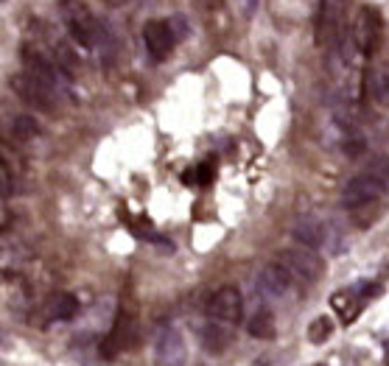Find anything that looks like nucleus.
<instances>
[{"label": "nucleus", "mask_w": 389, "mask_h": 366, "mask_svg": "<svg viewBox=\"0 0 389 366\" xmlns=\"http://www.w3.org/2000/svg\"><path fill=\"white\" fill-rule=\"evenodd\" d=\"M244 6H246V12H252L257 6V0H244Z\"/></svg>", "instance_id": "nucleus-27"}, {"label": "nucleus", "mask_w": 389, "mask_h": 366, "mask_svg": "<svg viewBox=\"0 0 389 366\" xmlns=\"http://www.w3.org/2000/svg\"><path fill=\"white\" fill-rule=\"evenodd\" d=\"M353 37H356V48H359L361 56H372L378 51L381 37H383V20H381V12L375 6H364L359 12Z\"/></svg>", "instance_id": "nucleus-5"}, {"label": "nucleus", "mask_w": 389, "mask_h": 366, "mask_svg": "<svg viewBox=\"0 0 389 366\" xmlns=\"http://www.w3.org/2000/svg\"><path fill=\"white\" fill-rule=\"evenodd\" d=\"M334 118H336V123H339L347 134H359V115H356V109H353L350 104L334 101Z\"/></svg>", "instance_id": "nucleus-20"}, {"label": "nucleus", "mask_w": 389, "mask_h": 366, "mask_svg": "<svg viewBox=\"0 0 389 366\" xmlns=\"http://www.w3.org/2000/svg\"><path fill=\"white\" fill-rule=\"evenodd\" d=\"M143 42H146V51L152 53V59L154 62H163L174 51L177 34H174V28H171L168 20H149L143 26Z\"/></svg>", "instance_id": "nucleus-10"}, {"label": "nucleus", "mask_w": 389, "mask_h": 366, "mask_svg": "<svg viewBox=\"0 0 389 366\" xmlns=\"http://www.w3.org/2000/svg\"><path fill=\"white\" fill-rule=\"evenodd\" d=\"M280 260L302 282H316L319 274H322V260H319V255L314 249H305V246H300V249H283L280 252Z\"/></svg>", "instance_id": "nucleus-11"}, {"label": "nucleus", "mask_w": 389, "mask_h": 366, "mask_svg": "<svg viewBox=\"0 0 389 366\" xmlns=\"http://www.w3.org/2000/svg\"><path fill=\"white\" fill-rule=\"evenodd\" d=\"M39 120L37 118H31V115H17V118H12V137L15 140H20V143H28V140H34V137H39Z\"/></svg>", "instance_id": "nucleus-19"}, {"label": "nucleus", "mask_w": 389, "mask_h": 366, "mask_svg": "<svg viewBox=\"0 0 389 366\" xmlns=\"http://www.w3.org/2000/svg\"><path fill=\"white\" fill-rule=\"evenodd\" d=\"M383 210H386V199L370 201V204H361V207H353V210H347V212H350V221H353L359 230H370L372 224H378V218L383 215Z\"/></svg>", "instance_id": "nucleus-17"}, {"label": "nucleus", "mask_w": 389, "mask_h": 366, "mask_svg": "<svg viewBox=\"0 0 389 366\" xmlns=\"http://www.w3.org/2000/svg\"><path fill=\"white\" fill-rule=\"evenodd\" d=\"M294 282V274L291 268L283 263V260H275V263H266L257 274V291L269 300H280L289 294V288Z\"/></svg>", "instance_id": "nucleus-8"}, {"label": "nucleus", "mask_w": 389, "mask_h": 366, "mask_svg": "<svg viewBox=\"0 0 389 366\" xmlns=\"http://www.w3.org/2000/svg\"><path fill=\"white\" fill-rule=\"evenodd\" d=\"M0 179H3V199L12 193V174H9V165H3V171H0Z\"/></svg>", "instance_id": "nucleus-26"}, {"label": "nucleus", "mask_w": 389, "mask_h": 366, "mask_svg": "<svg viewBox=\"0 0 389 366\" xmlns=\"http://www.w3.org/2000/svg\"><path fill=\"white\" fill-rule=\"evenodd\" d=\"M56 64L64 70V73H68V76H71V73L76 70V56H73V51L68 48V45H64V42H56Z\"/></svg>", "instance_id": "nucleus-22"}, {"label": "nucleus", "mask_w": 389, "mask_h": 366, "mask_svg": "<svg viewBox=\"0 0 389 366\" xmlns=\"http://www.w3.org/2000/svg\"><path fill=\"white\" fill-rule=\"evenodd\" d=\"M246 330H249V336H252V338H261V341H269V338H275V333H278L275 313H272L269 308L255 311V313L249 316V322H246Z\"/></svg>", "instance_id": "nucleus-16"}, {"label": "nucleus", "mask_w": 389, "mask_h": 366, "mask_svg": "<svg viewBox=\"0 0 389 366\" xmlns=\"http://www.w3.org/2000/svg\"><path fill=\"white\" fill-rule=\"evenodd\" d=\"M199 338H202V344H205L208 352L221 355V352L230 349V344H233V330H230V324H221V322H213V319H210L208 324H202Z\"/></svg>", "instance_id": "nucleus-14"}, {"label": "nucleus", "mask_w": 389, "mask_h": 366, "mask_svg": "<svg viewBox=\"0 0 389 366\" xmlns=\"http://www.w3.org/2000/svg\"><path fill=\"white\" fill-rule=\"evenodd\" d=\"M331 333H334V322L328 316H319L308 324V341L311 344H325L331 338Z\"/></svg>", "instance_id": "nucleus-21"}, {"label": "nucleus", "mask_w": 389, "mask_h": 366, "mask_svg": "<svg viewBox=\"0 0 389 366\" xmlns=\"http://www.w3.org/2000/svg\"><path fill=\"white\" fill-rule=\"evenodd\" d=\"M381 199H386V190H383V185H381L378 179H372L367 171L359 174V176H353V179L347 182L345 193H342V204H345L347 210L361 207V204H370V201H381Z\"/></svg>", "instance_id": "nucleus-9"}, {"label": "nucleus", "mask_w": 389, "mask_h": 366, "mask_svg": "<svg viewBox=\"0 0 389 366\" xmlns=\"http://www.w3.org/2000/svg\"><path fill=\"white\" fill-rule=\"evenodd\" d=\"M59 17L68 28L71 39L82 48H96L107 37L96 15L82 3V0H59Z\"/></svg>", "instance_id": "nucleus-1"}, {"label": "nucleus", "mask_w": 389, "mask_h": 366, "mask_svg": "<svg viewBox=\"0 0 389 366\" xmlns=\"http://www.w3.org/2000/svg\"><path fill=\"white\" fill-rule=\"evenodd\" d=\"M135 333H138L135 313H132V311H126V305H120V311H118V316H115V322H112L109 336L101 341V355H104V358H118L120 349L132 347Z\"/></svg>", "instance_id": "nucleus-7"}, {"label": "nucleus", "mask_w": 389, "mask_h": 366, "mask_svg": "<svg viewBox=\"0 0 389 366\" xmlns=\"http://www.w3.org/2000/svg\"><path fill=\"white\" fill-rule=\"evenodd\" d=\"M364 149H367V143H364L361 134H347V140H345V154L347 157H359V154H364Z\"/></svg>", "instance_id": "nucleus-25"}, {"label": "nucleus", "mask_w": 389, "mask_h": 366, "mask_svg": "<svg viewBox=\"0 0 389 366\" xmlns=\"http://www.w3.org/2000/svg\"><path fill=\"white\" fill-rule=\"evenodd\" d=\"M205 313H208V319H213V322L238 324L241 316H244V300H241V294H238V288L224 285V288L216 291V294H210L208 302H205Z\"/></svg>", "instance_id": "nucleus-4"}, {"label": "nucleus", "mask_w": 389, "mask_h": 366, "mask_svg": "<svg viewBox=\"0 0 389 366\" xmlns=\"http://www.w3.org/2000/svg\"><path fill=\"white\" fill-rule=\"evenodd\" d=\"M367 174H370L372 179H378V182L383 185V190L389 193V157H381V160H375V163L367 168Z\"/></svg>", "instance_id": "nucleus-23"}, {"label": "nucleus", "mask_w": 389, "mask_h": 366, "mask_svg": "<svg viewBox=\"0 0 389 366\" xmlns=\"http://www.w3.org/2000/svg\"><path fill=\"white\" fill-rule=\"evenodd\" d=\"M291 235H294V241H297L300 246H305V249H314V252H319V249H325V235H328V224H325V221H319L316 215H302L300 221L294 224Z\"/></svg>", "instance_id": "nucleus-13"}, {"label": "nucleus", "mask_w": 389, "mask_h": 366, "mask_svg": "<svg viewBox=\"0 0 389 366\" xmlns=\"http://www.w3.org/2000/svg\"><path fill=\"white\" fill-rule=\"evenodd\" d=\"M193 176H197V185H210L213 176H216V165H213V160H205L202 165L193 168Z\"/></svg>", "instance_id": "nucleus-24"}, {"label": "nucleus", "mask_w": 389, "mask_h": 366, "mask_svg": "<svg viewBox=\"0 0 389 366\" xmlns=\"http://www.w3.org/2000/svg\"><path fill=\"white\" fill-rule=\"evenodd\" d=\"M23 67H26V73L28 76H34L39 84H45L56 98H71L73 95V87H71V79L73 76H68L59 64H53V62H48L34 45H23Z\"/></svg>", "instance_id": "nucleus-2"}, {"label": "nucleus", "mask_w": 389, "mask_h": 366, "mask_svg": "<svg viewBox=\"0 0 389 366\" xmlns=\"http://www.w3.org/2000/svg\"><path fill=\"white\" fill-rule=\"evenodd\" d=\"M364 98H370L378 109L389 107V76L386 73H364Z\"/></svg>", "instance_id": "nucleus-15"}, {"label": "nucleus", "mask_w": 389, "mask_h": 366, "mask_svg": "<svg viewBox=\"0 0 389 366\" xmlns=\"http://www.w3.org/2000/svg\"><path fill=\"white\" fill-rule=\"evenodd\" d=\"M347 9L350 0H319L316 15V45L336 48L347 34Z\"/></svg>", "instance_id": "nucleus-3"}, {"label": "nucleus", "mask_w": 389, "mask_h": 366, "mask_svg": "<svg viewBox=\"0 0 389 366\" xmlns=\"http://www.w3.org/2000/svg\"><path fill=\"white\" fill-rule=\"evenodd\" d=\"M12 90H15L26 104L37 107L39 112H51V109H53L56 95H53L45 84H39L34 76H28V73H20V76L12 79Z\"/></svg>", "instance_id": "nucleus-12"}, {"label": "nucleus", "mask_w": 389, "mask_h": 366, "mask_svg": "<svg viewBox=\"0 0 389 366\" xmlns=\"http://www.w3.org/2000/svg\"><path fill=\"white\" fill-rule=\"evenodd\" d=\"M107 6H120V3H126V0H104Z\"/></svg>", "instance_id": "nucleus-28"}, {"label": "nucleus", "mask_w": 389, "mask_h": 366, "mask_svg": "<svg viewBox=\"0 0 389 366\" xmlns=\"http://www.w3.org/2000/svg\"><path fill=\"white\" fill-rule=\"evenodd\" d=\"M79 313V300L73 294H53L48 300V316L53 322H68Z\"/></svg>", "instance_id": "nucleus-18"}, {"label": "nucleus", "mask_w": 389, "mask_h": 366, "mask_svg": "<svg viewBox=\"0 0 389 366\" xmlns=\"http://www.w3.org/2000/svg\"><path fill=\"white\" fill-rule=\"evenodd\" d=\"M188 349L185 338L174 324H163L154 336V360L157 366H185Z\"/></svg>", "instance_id": "nucleus-6"}]
</instances>
